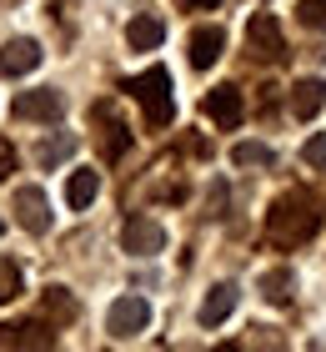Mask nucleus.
<instances>
[{"mask_svg": "<svg viewBox=\"0 0 326 352\" xmlns=\"http://www.w3.org/2000/svg\"><path fill=\"white\" fill-rule=\"evenodd\" d=\"M261 297H266L271 307H291V267L261 272Z\"/></svg>", "mask_w": 326, "mask_h": 352, "instance_id": "obj_17", "label": "nucleus"}, {"mask_svg": "<svg viewBox=\"0 0 326 352\" xmlns=\"http://www.w3.org/2000/svg\"><path fill=\"white\" fill-rule=\"evenodd\" d=\"M151 327V302L145 297H136V292H126V297H116L110 302V312H106V332L116 342H130L136 332H145Z\"/></svg>", "mask_w": 326, "mask_h": 352, "instance_id": "obj_3", "label": "nucleus"}, {"mask_svg": "<svg viewBox=\"0 0 326 352\" xmlns=\"http://www.w3.org/2000/svg\"><path fill=\"white\" fill-rule=\"evenodd\" d=\"M206 116L221 126V131H231V126L241 121V91L236 86H216L206 91Z\"/></svg>", "mask_w": 326, "mask_h": 352, "instance_id": "obj_12", "label": "nucleus"}, {"mask_svg": "<svg viewBox=\"0 0 326 352\" xmlns=\"http://www.w3.org/2000/svg\"><path fill=\"white\" fill-rule=\"evenodd\" d=\"M121 247L130 257H156V252L166 247V227H161L156 217H130L121 227Z\"/></svg>", "mask_w": 326, "mask_h": 352, "instance_id": "obj_5", "label": "nucleus"}, {"mask_svg": "<svg viewBox=\"0 0 326 352\" xmlns=\"http://www.w3.org/2000/svg\"><path fill=\"white\" fill-rule=\"evenodd\" d=\"M236 302H241V287L236 282H216L206 292V302H201V327H221L226 317L236 312Z\"/></svg>", "mask_w": 326, "mask_h": 352, "instance_id": "obj_11", "label": "nucleus"}, {"mask_svg": "<svg viewBox=\"0 0 326 352\" xmlns=\"http://www.w3.org/2000/svg\"><path fill=\"white\" fill-rule=\"evenodd\" d=\"M15 116H21V121H45V126H51V121H60V111H65V101H60V91H51V86H40V91H21V96H15Z\"/></svg>", "mask_w": 326, "mask_h": 352, "instance_id": "obj_6", "label": "nucleus"}, {"mask_svg": "<svg viewBox=\"0 0 326 352\" xmlns=\"http://www.w3.org/2000/svg\"><path fill=\"white\" fill-rule=\"evenodd\" d=\"M301 156H306V166H326V136H312Z\"/></svg>", "mask_w": 326, "mask_h": 352, "instance_id": "obj_23", "label": "nucleus"}, {"mask_svg": "<svg viewBox=\"0 0 326 352\" xmlns=\"http://www.w3.org/2000/svg\"><path fill=\"white\" fill-rule=\"evenodd\" d=\"M40 41H30V36H15V41H5V45H0V71H5V76H30V71H36L40 66Z\"/></svg>", "mask_w": 326, "mask_h": 352, "instance_id": "obj_8", "label": "nucleus"}, {"mask_svg": "<svg viewBox=\"0 0 326 352\" xmlns=\"http://www.w3.org/2000/svg\"><path fill=\"white\" fill-rule=\"evenodd\" d=\"M296 21L306 30H326V0H301L296 6Z\"/></svg>", "mask_w": 326, "mask_h": 352, "instance_id": "obj_22", "label": "nucleus"}, {"mask_svg": "<svg viewBox=\"0 0 326 352\" xmlns=\"http://www.w3.org/2000/svg\"><path fill=\"white\" fill-rule=\"evenodd\" d=\"M226 51V30L221 25H196L191 30V66L196 71H211Z\"/></svg>", "mask_w": 326, "mask_h": 352, "instance_id": "obj_10", "label": "nucleus"}, {"mask_svg": "<svg viewBox=\"0 0 326 352\" xmlns=\"http://www.w3.org/2000/svg\"><path fill=\"white\" fill-rule=\"evenodd\" d=\"M0 342L5 347H56V332L40 322H25V327H0Z\"/></svg>", "mask_w": 326, "mask_h": 352, "instance_id": "obj_16", "label": "nucleus"}, {"mask_svg": "<svg viewBox=\"0 0 326 352\" xmlns=\"http://www.w3.org/2000/svg\"><path fill=\"white\" fill-rule=\"evenodd\" d=\"M21 287H25V277H21V267H15L10 257H0V307H5V302H15V297H21Z\"/></svg>", "mask_w": 326, "mask_h": 352, "instance_id": "obj_18", "label": "nucleus"}, {"mask_svg": "<svg viewBox=\"0 0 326 352\" xmlns=\"http://www.w3.org/2000/svg\"><path fill=\"white\" fill-rule=\"evenodd\" d=\"M15 221H21L25 232H51V201H45L40 186H21L15 191Z\"/></svg>", "mask_w": 326, "mask_h": 352, "instance_id": "obj_7", "label": "nucleus"}, {"mask_svg": "<svg viewBox=\"0 0 326 352\" xmlns=\"http://www.w3.org/2000/svg\"><path fill=\"white\" fill-rule=\"evenodd\" d=\"M75 151V136H51V141H40V166H56V162H65V156Z\"/></svg>", "mask_w": 326, "mask_h": 352, "instance_id": "obj_20", "label": "nucleus"}, {"mask_svg": "<svg viewBox=\"0 0 326 352\" xmlns=\"http://www.w3.org/2000/svg\"><path fill=\"white\" fill-rule=\"evenodd\" d=\"M246 45H251V60H266V66L286 56L276 15H266V10H256V15H251V21H246Z\"/></svg>", "mask_w": 326, "mask_h": 352, "instance_id": "obj_4", "label": "nucleus"}, {"mask_svg": "<svg viewBox=\"0 0 326 352\" xmlns=\"http://www.w3.org/2000/svg\"><path fill=\"white\" fill-rule=\"evenodd\" d=\"M321 106H326V81H296L291 86V116L296 121H312Z\"/></svg>", "mask_w": 326, "mask_h": 352, "instance_id": "obj_13", "label": "nucleus"}, {"mask_svg": "<svg viewBox=\"0 0 326 352\" xmlns=\"http://www.w3.org/2000/svg\"><path fill=\"white\" fill-rule=\"evenodd\" d=\"M45 317H60V322H71V317H75V302H71L65 287H51V292H45Z\"/></svg>", "mask_w": 326, "mask_h": 352, "instance_id": "obj_21", "label": "nucleus"}, {"mask_svg": "<svg viewBox=\"0 0 326 352\" xmlns=\"http://www.w3.org/2000/svg\"><path fill=\"white\" fill-rule=\"evenodd\" d=\"M95 197H101V171H71V182H65V201H71V212H86Z\"/></svg>", "mask_w": 326, "mask_h": 352, "instance_id": "obj_14", "label": "nucleus"}, {"mask_svg": "<svg viewBox=\"0 0 326 352\" xmlns=\"http://www.w3.org/2000/svg\"><path fill=\"white\" fill-rule=\"evenodd\" d=\"M181 10H221V0H181Z\"/></svg>", "mask_w": 326, "mask_h": 352, "instance_id": "obj_25", "label": "nucleus"}, {"mask_svg": "<svg viewBox=\"0 0 326 352\" xmlns=\"http://www.w3.org/2000/svg\"><path fill=\"white\" fill-rule=\"evenodd\" d=\"M126 41H130V51H156V45L166 41V25H161L156 15H136V21L126 25Z\"/></svg>", "mask_w": 326, "mask_h": 352, "instance_id": "obj_15", "label": "nucleus"}, {"mask_svg": "<svg viewBox=\"0 0 326 352\" xmlns=\"http://www.w3.org/2000/svg\"><path fill=\"white\" fill-rule=\"evenodd\" d=\"M236 166H271V146L266 141H241V146L231 151Z\"/></svg>", "mask_w": 326, "mask_h": 352, "instance_id": "obj_19", "label": "nucleus"}, {"mask_svg": "<svg viewBox=\"0 0 326 352\" xmlns=\"http://www.w3.org/2000/svg\"><path fill=\"white\" fill-rule=\"evenodd\" d=\"M10 171H15V151H10V141L0 136V182H5Z\"/></svg>", "mask_w": 326, "mask_h": 352, "instance_id": "obj_24", "label": "nucleus"}, {"mask_svg": "<svg viewBox=\"0 0 326 352\" xmlns=\"http://www.w3.org/2000/svg\"><path fill=\"white\" fill-rule=\"evenodd\" d=\"M321 217H326V201L316 197V191L291 186V191H281V197L271 201V212H266V242L301 247V242H312V236H316Z\"/></svg>", "mask_w": 326, "mask_h": 352, "instance_id": "obj_1", "label": "nucleus"}, {"mask_svg": "<svg viewBox=\"0 0 326 352\" xmlns=\"http://www.w3.org/2000/svg\"><path fill=\"white\" fill-rule=\"evenodd\" d=\"M126 91L141 101V116H145V126H151V131L171 126V116H176V96H171V71H166V66H151L145 76L126 81Z\"/></svg>", "mask_w": 326, "mask_h": 352, "instance_id": "obj_2", "label": "nucleus"}, {"mask_svg": "<svg viewBox=\"0 0 326 352\" xmlns=\"http://www.w3.org/2000/svg\"><path fill=\"white\" fill-rule=\"evenodd\" d=\"M91 116H95V126H101V151H106V162H121V156H126V146H130V131L116 121V106H110V101H101V106L91 111Z\"/></svg>", "mask_w": 326, "mask_h": 352, "instance_id": "obj_9", "label": "nucleus"}, {"mask_svg": "<svg viewBox=\"0 0 326 352\" xmlns=\"http://www.w3.org/2000/svg\"><path fill=\"white\" fill-rule=\"evenodd\" d=\"M0 232H5V227H0Z\"/></svg>", "mask_w": 326, "mask_h": 352, "instance_id": "obj_26", "label": "nucleus"}]
</instances>
